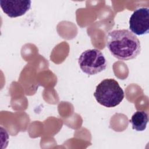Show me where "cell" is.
Wrapping results in <instances>:
<instances>
[{
  "label": "cell",
  "instance_id": "cell-1",
  "mask_svg": "<svg viewBox=\"0 0 149 149\" xmlns=\"http://www.w3.org/2000/svg\"><path fill=\"white\" fill-rule=\"evenodd\" d=\"M106 45L111 54L121 61L134 59L141 51L139 38L126 29L109 31L107 35Z\"/></svg>",
  "mask_w": 149,
  "mask_h": 149
},
{
  "label": "cell",
  "instance_id": "cell-2",
  "mask_svg": "<svg viewBox=\"0 0 149 149\" xmlns=\"http://www.w3.org/2000/svg\"><path fill=\"white\" fill-rule=\"evenodd\" d=\"M94 96L101 105L112 108L118 105L124 98V92L113 79H106L96 87Z\"/></svg>",
  "mask_w": 149,
  "mask_h": 149
},
{
  "label": "cell",
  "instance_id": "cell-3",
  "mask_svg": "<svg viewBox=\"0 0 149 149\" xmlns=\"http://www.w3.org/2000/svg\"><path fill=\"white\" fill-rule=\"evenodd\" d=\"M78 63L81 70L88 75H94L104 70L107 65L103 54L97 49H90L82 52Z\"/></svg>",
  "mask_w": 149,
  "mask_h": 149
},
{
  "label": "cell",
  "instance_id": "cell-4",
  "mask_svg": "<svg viewBox=\"0 0 149 149\" xmlns=\"http://www.w3.org/2000/svg\"><path fill=\"white\" fill-rule=\"evenodd\" d=\"M129 29L134 34L141 36L149 31V9L141 7L136 9L129 19Z\"/></svg>",
  "mask_w": 149,
  "mask_h": 149
},
{
  "label": "cell",
  "instance_id": "cell-5",
  "mask_svg": "<svg viewBox=\"0 0 149 149\" xmlns=\"http://www.w3.org/2000/svg\"><path fill=\"white\" fill-rule=\"evenodd\" d=\"M31 3L30 0H1L0 6L9 17H17L24 15L30 9Z\"/></svg>",
  "mask_w": 149,
  "mask_h": 149
},
{
  "label": "cell",
  "instance_id": "cell-6",
  "mask_svg": "<svg viewBox=\"0 0 149 149\" xmlns=\"http://www.w3.org/2000/svg\"><path fill=\"white\" fill-rule=\"evenodd\" d=\"M132 129L137 132L144 131L148 122V114L143 111H137L134 113L129 120Z\"/></svg>",
  "mask_w": 149,
  "mask_h": 149
}]
</instances>
